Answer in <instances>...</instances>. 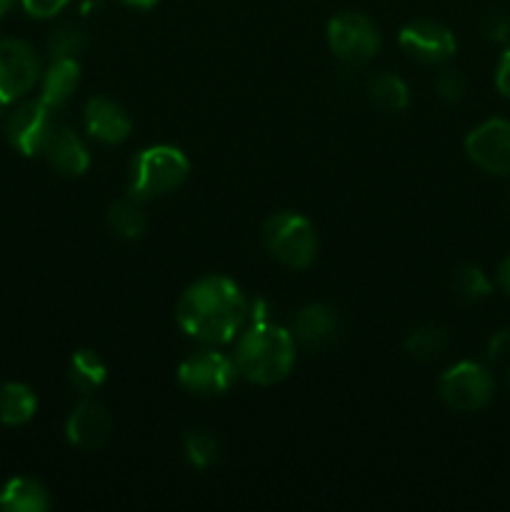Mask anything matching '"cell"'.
<instances>
[{
	"label": "cell",
	"mask_w": 510,
	"mask_h": 512,
	"mask_svg": "<svg viewBox=\"0 0 510 512\" xmlns=\"http://www.w3.org/2000/svg\"><path fill=\"white\" fill-rule=\"evenodd\" d=\"M435 90H438V98L443 103L455 105L465 98V80L463 75L455 73V70H443L435 80Z\"/></svg>",
	"instance_id": "484cf974"
},
{
	"label": "cell",
	"mask_w": 510,
	"mask_h": 512,
	"mask_svg": "<svg viewBox=\"0 0 510 512\" xmlns=\"http://www.w3.org/2000/svg\"><path fill=\"white\" fill-rule=\"evenodd\" d=\"M85 128L95 140L105 145H118L133 130V120L120 103L110 98H90L85 105Z\"/></svg>",
	"instance_id": "4fadbf2b"
},
{
	"label": "cell",
	"mask_w": 510,
	"mask_h": 512,
	"mask_svg": "<svg viewBox=\"0 0 510 512\" xmlns=\"http://www.w3.org/2000/svg\"><path fill=\"white\" fill-rule=\"evenodd\" d=\"M80 83V63L78 58H55L43 78V93L40 100L48 103L50 108H60L68 103L70 95L75 93Z\"/></svg>",
	"instance_id": "e0dca14e"
},
{
	"label": "cell",
	"mask_w": 510,
	"mask_h": 512,
	"mask_svg": "<svg viewBox=\"0 0 510 512\" xmlns=\"http://www.w3.org/2000/svg\"><path fill=\"white\" fill-rule=\"evenodd\" d=\"M40 78V60L23 40H0V110L28 93Z\"/></svg>",
	"instance_id": "ba28073f"
},
{
	"label": "cell",
	"mask_w": 510,
	"mask_h": 512,
	"mask_svg": "<svg viewBox=\"0 0 510 512\" xmlns=\"http://www.w3.org/2000/svg\"><path fill=\"white\" fill-rule=\"evenodd\" d=\"M20 3H23L25 13L33 15V18H53L70 0H20Z\"/></svg>",
	"instance_id": "4316f807"
},
{
	"label": "cell",
	"mask_w": 510,
	"mask_h": 512,
	"mask_svg": "<svg viewBox=\"0 0 510 512\" xmlns=\"http://www.w3.org/2000/svg\"><path fill=\"white\" fill-rule=\"evenodd\" d=\"M53 128V108L43 100H30L8 118V140L23 155L43 153Z\"/></svg>",
	"instance_id": "8fae6325"
},
{
	"label": "cell",
	"mask_w": 510,
	"mask_h": 512,
	"mask_svg": "<svg viewBox=\"0 0 510 512\" xmlns=\"http://www.w3.org/2000/svg\"><path fill=\"white\" fill-rule=\"evenodd\" d=\"M498 285L505 290V293L510 295V255L503 260V263H500V268H498Z\"/></svg>",
	"instance_id": "4dcf8cb0"
},
{
	"label": "cell",
	"mask_w": 510,
	"mask_h": 512,
	"mask_svg": "<svg viewBox=\"0 0 510 512\" xmlns=\"http://www.w3.org/2000/svg\"><path fill=\"white\" fill-rule=\"evenodd\" d=\"M123 5H128V8H140V10H150L155 8V5L160 3V0H120Z\"/></svg>",
	"instance_id": "d6a6232c"
},
{
	"label": "cell",
	"mask_w": 510,
	"mask_h": 512,
	"mask_svg": "<svg viewBox=\"0 0 510 512\" xmlns=\"http://www.w3.org/2000/svg\"><path fill=\"white\" fill-rule=\"evenodd\" d=\"M105 378H108V365L95 350H78L70 358V383L78 393L90 395L105 383Z\"/></svg>",
	"instance_id": "d6986e66"
},
{
	"label": "cell",
	"mask_w": 510,
	"mask_h": 512,
	"mask_svg": "<svg viewBox=\"0 0 510 512\" xmlns=\"http://www.w3.org/2000/svg\"><path fill=\"white\" fill-rule=\"evenodd\" d=\"M75 3H78L80 13L88 15V13H95V10H98L100 5H103V0H75Z\"/></svg>",
	"instance_id": "1f68e13d"
},
{
	"label": "cell",
	"mask_w": 510,
	"mask_h": 512,
	"mask_svg": "<svg viewBox=\"0 0 510 512\" xmlns=\"http://www.w3.org/2000/svg\"><path fill=\"white\" fill-rule=\"evenodd\" d=\"M295 338L308 348H325L333 343L340 333V318L330 305L313 303L305 305L293 323Z\"/></svg>",
	"instance_id": "5bb4252c"
},
{
	"label": "cell",
	"mask_w": 510,
	"mask_h": 512,
	"mask_svg": "<svg viewBox=\"0 0 510 512\" xmlns=\"http://www.w3.org/2000/svg\"><path fill=\"white\" fill-rule=\"evenodd\" d=\"M370 98L378 108L388 110V113H400V110L408 108L410 93L408 85L393 73H380L378 78L370 83Z\"/></svg>",
	"instance_id": "44dd1931"
},
{
	"label": "cell",
	"mask_w": 510,
	"mask_h": 512,
	"mask_svg": "<svg viewBox=\"0 0 510 512\" xmlns=\"http://www.w3.org/2000/svg\"><path fill=\"white\" fill-rule=\"evenodd\" d=\"M190 173V163L173 145H153L140 150L133 160V183L130 195L138 200L160 198L185 183Z\"/></svg>",
	"instance_id": "3957f363"
},
{
	"label": "cell",
	"mask_w": 510,
	"mask_h": 512,
	"mask_svg": "<svg viewBox=\"0 0 510 512\" xmlns=\"http://www.w3.org/2000/svg\"><path fill=\"white\" fill-rule=\"evenodd\" d=\"M43 155L55 170H60L65 175H83L90 165V155L85 150V145L80 143L78 135L58 123H55L48 143H45Z\"/></svg>",
	"instance_id": "9a60e30c"
},
{
	"label": "cell",
	"mask_w": 510,
	"mask_h": 512,
	"mask_svg": "<svg viewBox=\"0 0 510 512\" xmlns=\"http://www.w3.org/2000/svg\"><path fill=\"white\" fill-rule=\"evenodd\" d=\"M235 365L243 378L255 385H275L295 365V338L280 325L258 320L248 333L240 335L235 348Z\"/></svg>",
	"instance_id": "7a4b0ae2"
},
{
	"label": "cell",
	"mask_w": 510,
	"mask_h": 512,
	"mask_svg": "<svg viewBox=\"0 0 510 512\" xmlns=\"http://www.w3.org/2000/svg\"><path fill=\"white\" fill-rule=\"evenodd\" d=\"M328 45L335 58L360 65L378 55L380 33L368 15L348 10V13L335 15L328 23Z\"/></svg>",
	"instance_id": "5b68a950"
},
{
	"label": "cell",
	"mask_w": 510,
	"mask_h": 512,
	"mask_svg": "<svg viewBox=\"0 0 510 512\" xmlns=\"http://www.w3.org/2000/svg\"><path fill=\"white\" fill-rule=\"evenodd\" d=\"M183 448L190 465H195V468H210L220 458L218 438L213 433H208V430H188L183 435Z\"/></svg>",
	"instance_id": "603a6c76"
},
{
	"label": "cell",
	"mask_w": 510,
	"mask_h": 512,
	"mask_svg": "<svg viewBox=\"0 0 510 512\" xmlns=\"http://www.w3.org/2000/svg\"><path fill=\"white\" fill-rule=\"evenodd\" d=\"M108 225L118 238L135 240L145 233V225H148V218H145L143 200L138 198H123L108 210Z\"/></svg>",
	"instance_id": "ffe728a7"
},
{
	"label": "cell",
	"mask_w": 510,
	"mask_h": 512,
	"mask_svg": "<svg viewBox=\"0 0 510 512\" xmlns=\"http://www.w3.org/2000/svg\"><path fill=\"white\" fill-rule=\"evenodd\" d=\"M250 308L238 285L223 275H208L190 285L178 300V325L203 343H230L243 330Z\"/></svg>",
	"instance_id": "6da1fadb"
},
{
	"label": "cell",
	"mask_w": 510,
	"mask_h": 512,
	"mask_svg": "<svg viewBox=\"0 0 510 512\" xmlns=\"http://www.w3.org/2000/svg\"><path fill=\"white\" fill-rule=\"evenodd\" d=\"M455 290H458L460 298L465 300H480L485 295H490V280L485 278V273L475 265H463V268L455 273Z\"/></svg>",
	"instance_id": "d4e9b609"
},
{
	"label": "cell",
	"mask_w": 510,
	"mask_h": 512,
	"mask_svg": "<svg viewBox=\"0 0 510 512\" xmlns=\"http://www.w3.org/2000/svg\"><path fill=\"white\" fill-rule=\"evenodd\" d=\"M438 393L450 410L473 413L493 398V375L480 363H458L440 378Z\"/></svg>",
	"instance_id": "8992f818"
},
{
	"label": "cell",
	"mask_w": 510,
	"mask_h": 512,
	"mask_svg": "<svg viewBox=\"0 0 510 512\" xmlns=\"http://www.w3.org/2000/svg\"><path fill=\"white\" fill-rule=\"evenodd\" d=\"M85 33L80 28H75V25H60L58 30H53V35H50L48 40V48H50V55L55 58H78V53H83L85 50Z\"/></svg>",
	"instance_id": "cb8c5ba5"
},
{
	"label": "cell",
	"mask_w": 510,
	"mask_h": 512,
	"mask_svg": "<svg viewBox=\"0 0 510 512\" xmlns=\"http://www.w3.org/2000/svg\"><path fill=\"white\" fill-rule=\"evenodd\" d=\"M483 30L490 40H505L510 35V20L508 15L500 13V10H493V13L485 15Z\"/></svg>",
	"instance_id": "83f0119b"
},
{
	"label": "cell",
	"mask_w": 510,
	"mask_h": 512,
	"mask_svg": "<svg viewBox=\"0 0 510 512\" xmlns=\"http://www.w3.org/2000/svg\"><path fill=\"white\" fill-rule=\"evenodd\" d=\"M15 3H18V0H0V18H3V15L8 13Z\"/></svg>",
	"instance_id": "836d02e7"
},
{
	"label": "cell",
	"mask_w": 510,
	"mask_h": 512,
	"mask_svg": "<svg viewBox=\"0 0 510 512\" xmlns=\"http://www.w3.org/2000/svg\"><path fill=\"white\" fill-rule=\"evenodd\" d=\"M445 348H448V333L443 328H435V325L413 330L405 338V353L415 360H433L443 355Z\"/></svg>",
	"instance_id": "7402d4cb"
},
{
	"label": "cell",
	"mask_w": 510,
	"mask_h": 512,
	"mask_svg": "<svg viewBox=\"0 0 510 512\" xmlns=\"http://www.w3.org/2000/svg\"><path fill=\"white\" fill-rule=\"evenodd\" d=\"M35 408H38V400L28 385H0V423L3 425H25L35 415Z\"/></svg>",
	"instance_id": "ac0fdd59"
},
{
	"label": "cell",
	"mask_w": 510,
	"mask_h": 512,
	"mask_svg": "<svg viewBox=\"0 0 510 512\" xmlns=\"http://www.w3.org/2000/svg\"><path fill=\"white\" fill-rule=\"evenodd\" d=\"M260 238L265 250L288 268H308L318 255V235L313 223L298 213H278L268 218Z\"/></svg>",
	"instance_id": "277c9868"
},
{
	"label": "cell",
	"mask_w": 510,
	"mask_h": 512,
	"mask_svg": "<svg viewBox=\"0 0 510 512\" xmlns=\"http://www.w3.org/2000/svg\"><path fill=\"white\" fill-rule=\"evenodd\" d=\"M48 508V490L33 478H13L0 490V510L5 512H45Z\"/></svg>",
	"instance_id": "2e32d148"
},
{
	"label": "cell",
	"mask_w": 510,
	"mask_h": 512,
	"mask_svg": "<svg viewBox=\"0 0 510 512\" xmlns=\"http://www.w3.org/2000/svg\"><path fill=\"white\" fill-rule=\"evenodd\" d=\"M110 430H113V418L108 410L93 400H83L75 405L70 413L68 423H65V435L75 448L83 450H98L108 443Z\"/></svg>",
	"instance_id": "7c38bea8"
},
{
	"label": "cell",
	"mask_w": 510,
	"mask_h": 512,
	"mask_svg": "<svg viewBox=\"0 0 510 512\" xmlns=\"http://www.w3.org/2000/svg\"><path fill=\"white\" fill-rule=\"evenodd\" d=\"M400 48L425 65H440L455 55V35L443 23L430 18L413 20L400 30Z\"/></svg>",
	"instance_id": "9c48e42d"
},
{
	"label": "cell",
	"mask_w": 510,
	"mask_h": 512,
	"mask_svg": "<svg viewBox=\"0 0 510 512\" xmlns=\"http://www.w3.org/2000/svg\"><path fill=\"white\" fill-rule=\"evenodd\" d=\"M468 158L495 175H510V120H488L465 140Z\"/></svg>",
	"instance_id": "30bf717a"
},
{
	"label": "cell",
	"mask_w": 510,
	"mask_h": 512,
	"mask_svg": "<svg viewBox=\"0 0 510 512\" xmlns=\"http://www.w3.org/2000/svg\"><path fill=\"white\" fill-rule=\"evenodd\" d=\"M238 365L228 355L203 350L190 355L178 368V383L195 395H223L233 388Z\"/></svg>",
	"instance_id": "52a82bcc"
},
{
	"label": "cell",
	"mask_w": 510,
	"mask_h": 512,
	"mask_svg": "<svg viewBox=\"0 0 510 512\" xmlns=\"http://www.w3.org/2000/svg\"><path fill=\"white\" fill-rule=\"evenodd\" d=\"M488 355L493 360H500L505 358V355H510V330H500V333H495L493 338H490Z\"/></svg>",
	"instance_id": "f1b7e54d"
},
{
	"label": "cell",
	"mask_w": 510,
	"mask_h": 512,
	"mask_svg": "<svg viewBox=\"0 0 510 512\" xmlns=\"http://www.w3.org/2000/svg\"><path fill=\"white\" fill-rule=\"evenodd\" d=\"M495 85L505 98H510V50H505L503 58H500L498 70H495Z\"/></svg>",
	"instance_id": "f546056e"
}]
</instances>
